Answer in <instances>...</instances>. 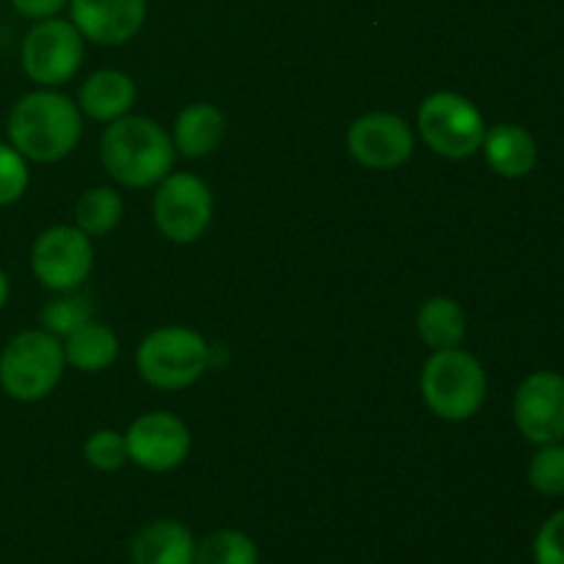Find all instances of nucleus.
<instances>
[{
  "label": "nucleus",
  "mask_w": 564,
  "mask_h": 564,
  "mask_svg": "<svg viewBox=\"0 0 564 564\" xmlns=\"http://www.w3.org/2000/svg\"><path fill=\"white\" fill-rule=\"evenodd\" d=\"M80 135V108L55 88L25 94L9 113V143L33 163H58L69 158Z\"/></svg>",
  "instance_id": "1"
},
{
  "label": "nucleus",
  "mask_w": 564,
  "mask_h": 564,
  "mask_svg": "<svg viewBox=\"0 0 564 564\" xmlns=\"http://www.w3.org/2000/svg\"><path fill=\"white\" fill-rule=\"evenodd\" d=\"M105 171L124 187H152L171 174L176 160L174 141L165 127L147 116H121L99 138Z\"/></svg>",
  "instance_id": "2"
},
{
  "label": "nucleus",
  "mask_w": 564,
  "mask_h": 564,
  "mask_svg": "<svg viewBox=\"0 0 564 564\" xmlns=\"http://www.w3.org/2000/svg\"><path fill=\"white\" fill-rule=\"evenodd\" d=\"M64 341L44 328L20 330L0 350V389L17 402H39L64 378Z\"/></svg>",
  "instance_id": "3"
},
{
  "label": "nucleus",
  "mask_w": 564,
  "mask_h": 564,
  "mask_svg": "<svg viewBox=\"0 0 564 564\" xmlns=\"http://www.w3.org/2000/svg\"><path fill=\"white\" fill-rule=\"evenodd\" d=\"M422 397L444 422H466L482 411L488 375L479 358L460 347L435 350L422 369Z\"/></svg>",
  "instance_id": "4"
},
{
  "label": "nucleus",
  "mask_w": 564,
  "mask_h": 564,
  "mask_svg": "<svg viewBox=\"0 0 564 564\" xmlns=\"http://www.w3.org/2000/svg\"><path fill=\"white\" fill-rule=\"evenodd\" d=\"M213 364V350L202 334L185 325L152 330L138 345L135 367L149 386L160 391H182L196 383Z\"/></svg>",
  "instance_id": "5"
},
{
  "label": "nucleus",
  "mask_w": 564,
  "mask_h": 564,
  "mask_svg": "<svg viewBox=\"0 0 564 564\" xmlns=\"http://www.w3.org/2000/svg\"><path fill=\"white\" fill-rule=\"evenodd\" d=\"M419 135L446 160H466L482 149L485 127L482 113L468 97L455 91H435L419 108Z\"/></svg>",
  "instance_id": "6"
},
{
  "label": "nucleus",
  "mask_w": 564,
  "mask_h": 564,
  "mask_svg": "<svg viewBox=\"0 0 564 564\" xmlns=\"http://www.w3.org/2000/svg\"><path fill=\"white\" fill-rule=\"evenodd\" d=\"M154 224L160 235L176 246H191L207 235L215 215V198L207 182L196 174H169L158 182L152 202Z\"/></svg>",
  "instance_id": "7"
},
{
  "label": "nucleus",
  "mask_w": 564,
  "mask_h": 564,
  "mask_svg": "<svg viewBox=\"0 0 564 564\" xmlns=\"http://www.w3.org/2000/svg\"><path fill=\"white\" fill-rule=\"evenodd\" d=\"M83 36L69 20H42L25 33L20 61L25 75L42 88L69 83L83 64Z\"/></svg>",
  "instance_id": "8"
},
{
  "label": "nucleus",
  "mask_w": 564,
  "mask_h": 564,
  "mask_svg": "<svg viewBox=\"0 0 564 564\" xmlns=\"http://www.w3.org/2000/svg\"><path fill=\"white\" fill-rule=\"evenodd\" d=\"M94 246L91 237L77 226H50L36 237L31 248V270L47 290H80L91 275Z\"/></svg>",
  "instance_id": "9"
},
{
  "label": "nucleus",
  "mask_w": 564,
  "mask_h": 564,
  "mask_svg": "<svg viewBox=\"0 0 564 564\" xmlns=\"http://www.w3.org/2000/svg\"><path fill=\"white\" fill-rule=\"evenodd\" d=\"M127 452L143 471L165 474L180 468L187 460L193 435L180 416L169 411H152L138 416L124 433Z\"/></svg>",
  "instance_id": "10"
},
{
  "label": "nucleus",
  "mask_w": 564,
  "mask_h": 564,
  "mask_svg": "<svg viewBox=\"0 0 564 564\" xmlns=\"http://www.w3.org/2000/svg\"><path fill=\"white\" fill-rule=\"evenodd\" d=\"M512 419L532 444H556L564 438V375L540 369L523 378L512 400Z\"/></svg>",
  "instance_id": "11"
},
{
  "label": "nucleus",
  "mask_w": 564,
  "mask_h": 564,
  "mask_svg": "<svg viewBox=\"0 0 564 564\" xmlns=\"http://www.w3.org/2000/svg\"><path fill=\"white\" fill-rule=\"evenodd\" d=\"M413 147H416L413 127L402 116L386 113V110L361 116L347 130V152L364 169H400L411 160Z\"/></svg>",
  "instance_id": "12"
},
{
  "label": "nucleus",
  "mask_w": 564,
  "mask_h": 564,
  "mask_svg": "<svg viewBox=\"0 0 564 564\" xmlns=\"http://www.w3.org/2000/svg\"><path fill=\"white\" fill-rule=\"evenodd\" d=\"M72 25L102 47L127 44L147 22V0H69Z\"/></svg>",
  "instance_id": "13"
},
{
  "label": "nucleus",
  "mask_w": 564,
  "mask_h": 564,
  "mask_svg": "<svg viewBox=\"0 0 564 564\" xmlns=\"http://www.w3.org/2000/svg\"><path fill=\"white\" fill-rule=\"evenodd\" d=\"M135 99L138 88L127 72L99 69L94 72L91 77H86V83L80 86L77 108H80V113L88 116V119L110 124V121L130 113Z\"/></svg>",
  "instance_id": "14"
},
{
  "label": "nucleus",
  "mask_w": 564,
  "mask_h": 564,
  "mask_svg": "<svg viewBox=\"0 0 564 564\" xmlns=\"http://www.w3.org/2000/svg\"><path fill=\"white\" fill-rule=\"evenodd\" d=\"M130 556L132 564H193L196 538L185 523L160 518L132 538Z\"/></svg>",
  "instance_id": "15"
},
{
  "label": "nucleus",
  "mask_w": 564,
  "mask_h": 564,
  "mask_svg": "<svg viewBox=\"0 0 564 564\" xmlns=\"http://www.w3.org/2000/svg\"><path fill=\"white\" fill-rule=\"evenodd\" d=\"M485 160L505 180H521L538 165V141L521 124H496L485 132Z\"/></svg>",
  "instance_id": "16"
},
{
  "label": "nucleus",
  "mask_w": 564,
  "mask_h": 564,
  "mask_svg": "<svg viewBox=\"0 0 564 564\" xmlns=\"http://www.w3.org/2000/svg\"><path fill=\"white\" fill-rule=\"evenodd\" d=\"M226 138V116L209 102H193L180 110L174 121V149L191 160L218 152Z\"/></svg>",
  "instance_id": "17"
},
{
  "label": "nucleus",
  "mask_w": 564,
  "mask_h": 564,
  "mask_svg": "<svg viewBox=\"0 0 564 564\" xmlns=\"http://www.w3.org/2000/svg\"><path fill=\"white\" fill-rule=\"evenodd\" d=\"M416 330L430 350H452L466 339V312L455 297L435 295L416 312Z\"/></svg>",
  "instance_id": "18"
},
{
  "label": "nucleus",
  "mask_w": 564,
  "mask_h": 564,
  "mask_svg": "<svg viewBox=\"0 0 564 564\" xmlns=\"http://www.w3.org/2000/svg\"><path fill=\"white\" fill-rule=\"evenodd\" d=\"M64 358L69 367L80 369V372H105L119 358V336L108 325H99L94 319H88L86 325L72 330L64 339Z\"/></svg>",
  "instance_id": "19"
},
{
  "label": "nucleus",
  "mask_w": 564,
  "mask_h": 564,
  "mask_svg": "<svg viewBox=\"0 0 564 564\" xmlns=\"http://www.w3.org/2000/svg\"><path fill=\"white\" fill-rule=\"evenodd\" d=\"M124 202L113 187H91L75 204V226L88 237H105L121 224Z\"/></svg>",
  "instance_id": "20"
},
{
  "label": "nucleus",
  "mask_w": 564,
  "mask_h": 564,
  "mask_svg": "<svg viewBox=\"0 0 564 564\" xmlns=\"http://www.w3.org/2000/svg\"><path fill=\"white\" fill-rule=\"evenodd\" d=\"M193 564H259V545L240 529H218L196 540Z\"/></svg>",
  "instance_id": "21"
},
{
  "label": "nucleus",
  "mask_w": 564,
  "mask_h": 564,
  "mask_svg": "<svg viewBox=\"0 0 564 564\" xmlns=\"http://www.w3.org/2000/svg\"><path fill=\"white\" fill-rule=\"evenodd\" d=\"M39 319H42V328L47 330V334L66 339L72 330H77L80 325H86L88 319H94L91 295H86V292L80 290L58 292L53 301L44 303Z\"/></svg>",
  "instance_id": "22"
},
{
  "label": "nucleus",
  "mask_w": 564,
  "mask_h": 564,
  "mask_svg": "<svg viewBox=\"0 0 564 564\" xmlns=\"http://www.w3.org/2000/svg\"><path fill=\"white\" fill-rule=\"evenodd\" d=\"M527 477L540 496H551V499L564 496V446L560 441L540 446L538 455L529 463Z\"/></svg>",
  "instance_id": "23"
},
{
  "label": "nucleus",
  "mask_w": 564,
  "mask_h": 564,
  "mask_svg": "<svg viewBox=\"0 0 564 564\" xmlns=\"http://www.w3.org/2000/svg\"><path fill=\"white\" fill-rule=\"evenodd\" d=\"M83 457L97 471H119L130 460L124 433H119V430H97L83 444Z\"/></svg>",
  "instance_id": "24"
},
{
  "label": "nucleus",
  "mask_w": 564,
  "mask_h": 564,
  "mask_svg": "<svg viewBox=\"0 0 564 564\" xmlns=\"http://www.w3.org/2000/svg\"><path fill=\"white\" fill-rule=\"evenodd\" d=\"M31 185L28 160L11 143L0 141V207L20 202Z\"/></svg>",
  "instance_id": "25"
},
{
  "label": "nucleus",
  "mask_w": 564,
  "mask_h": 564,
  "mask_svg": "<svg viewBox=\"0 0 564 564\" xmlns=\"http://www.w3.org/2000/svg\"><path fill=\"white\" fill-rule=\"evenodd\" d=\"M534 564H564V510H556L534 538Z\"/></svg>",
  "instance_id": "26"
},
{
  "label": "nucleus",
  "mask_w": 564,
  "mask_h": 564,
  "mask_svg": "<svg viewBox=\"0 0 564 564\" xmlns=\"http://www.w3.org/2000/svg\"><path fill=\"white\" fill-rule=\"evenodd\" d=\"M14 11L25 20L42 22V20H53L58 17L61 11L69 6V0H11Z\"/></svg>",
  "instance_id": "27"
},
{
  "label": "nucleus",
  "mask_w": 564,
  "mask_h": 564,
  "mask_svg": "<svg viewBox=\"0 0 564 564\" xmlns=\"http://www.w3.org/2000/svg\"><path fill=\"white\" fill-rule=\"evenodd\" d=\"M6 301H9V275L0 268V308L6 306Z\"/></svg>",
  "instance_id": "28"
}]
</instances>
